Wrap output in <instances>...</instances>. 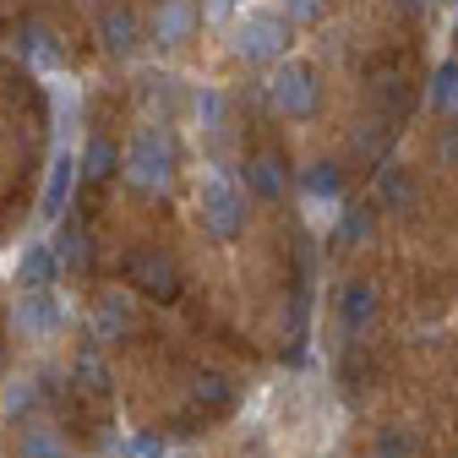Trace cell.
<instances>
[{
  "label": "cell",
  "mask_w": 458,
  "mask_h": 458,
  "mask_svg": "<svg viewBox=\"0 0 458 458\" xmlns=\"http://www.w3.org/2000/svg\"><path fill=\"white\" fill-rule=\"evenodd\" d=\"M197 208H202L208 235H218V241H235V235H241V224H246V197H241V186L229 181L224 169H208V175H202Z\"/></svg>",
  "instance_id": "cell-1"
},
{
  "label": "cell",
  "mask_w": 458,
  "mask_h": 458,
  "mask_svg": "<svg viewBox=\"0 0 458 458\" xmlns=\"http://www.w3.org/2000/svg\"><path fill=\"white\" fill-rule=\"evenodd\" d=\"M267 98H273L278 114L306 121V114H317V104H322V82H317V72L306 61H284L273 72V82H267Z\"/></svg>",
  "instance_id": "cell-2"
},
{
  "label": "cell",
  "mask_w": 458,
  "mask_h": 458,
  "mask_svg": "<svg viewBox=\"0 0 458 458\" xmlns=\"http://www.w3.org/2000/svg\"><path fill=\"white\" fill-rule=\"evenodd\" d=\"M169 169H175V142H169V131H158V126H142L131 142H126V175L137 181V186H164L169 181Z\"/></svg>",
  "instance_id": "cell-3"
},
{
  "label": "cell",
  "mask_w": 458,
  "mask_h": 458,
  "mask_svg": "<svg viewBox=\"0 0 458 458\" xmlns=\"http://www.w3.org/2000/svg\"><path fill=\"white\" fill-rule=\"evenodd\" d=\"M284 44H290V22L278 12H246V22L235 28V49L246 61H278Z\"/></svg>",
  "instance_id": "cell-4"
},
{
  "label": "cell",
  "mask_w": 458,
  "mask_h": 458,
  "mask_svg": "<svg viewBox=\"0 0 458 458\" xmlns=\"http://www.w3.org/2000/svg\"><path fill=\"white\" fill-rule=\"evenodd\" d=\"M126 267H131V278L142 284V290H148V295H158V301H169V295L181 290V273H175V262H169V257H158V251H137Z\"/></svg>",
  "instance_id": "cell-5"
},
{
  "label": "cell",
  "mask_w": 458,
  "mask_h": 458,
  "mask_svg": "<svg viewBox=\"0 0 458 458\" xmlns=\"http://www.w3.org/2000/svg\"><path fill=\"white\" fill-rule=\"evenodd\" d=\"M415 197H420V186H415L410 169H393V164L377 169V208H387V213H410Z\"/></svg>",
  "instance_id": "cell-6"
},
{
  "label": "cell",
  "mask_w": 458,
  "mask_h": 458,
  "mask_svg": "<svg viewBox=\"0 0 458 458\" xmlns=\"http://www.w3.org/2000/svg\"><path fill=\"white\" fill-rule=\"evenodd\" d=\"M191 28H197V6H191V0H164L158 17H153V38L158 44H181Z\"/></svg>",
  "instance_id": "cell-7"
},
{
  "label": "cell",
  "mask_w": 458,
  "mask_h": 458,
  "mask_svg": "<svg viewBox=\"0 0 458 458\" xmlns=\"http://www.w3.org/2000/svg\"><path fill=\"white\" fill-rule=\"evenodd\" d=\"M338 311H344V322H350L355 333L377 317V290H371V284L366 278H355V284H344V301H338Z\"/></svg>",
  "instance_id": "cell-8"
},
{
  "label": "cell",
  "mask_w": 458,
  "mask_h": 458,
  "mask_svg": "<svg viewBox=\"0 0 458 458\" xmlns=\"http://www.w3.org/2000/svg\"><path fill=\"white\" fill-rule=\"evenodd\" d=\"M246 186H251L257 197H267V202H273V197H284V164H278L273 153L251 158V164H246Z\"/></svg>",
  "instance_id": "cell-9"
},
{
  "label": "cell",
  "mask_w": 458,
  "mask_h": 458,
  "mask_svg": "<svg viewBox=\"0 0 458 458\" xmlns=\"http://www.w3.org/2000/svg\"><path fill=\"white\" fill-rule=\"evenodd\" d=\"M55 322H61V311H55V301H49L44 290H33V295L17 306V327H28V333H49Z\"/></svg>",
  "instance_id": "cell-10"
},
{
  "label": "cell",
  "mask_w": 458,
  "mask_h": 458,
  "mask_svg": "<svg viewBox=\"0 0 458 458\" xmlns=\"http://www.w3.org/2000/svg\"><path fill=\"white\" fill-rule=\"evenodd\" d=\"M72 181H77V164L61 158V164H55V175H49V186H44V218H61V208L72 197Z\"/></svg>",
  "instance_id": "cell-11"
},
{
  "label": "cell",
  "mask_w": 458,
  "mask_h": 458,
  "mask_svg": "<svg viewBox=\"0 0 458 458\" xmlns=\"http://www.w3.org/2000/svg\"><path fill=\"white\" fill-rule=\"evenodd\" d=\"M104 44H109V49H131V44H137V12H131V6H114V12L104 17Z\"/></svg>",
  "instance_id": "cell-12"
},
{
  "label": "cell",
  "mask_w": 458,
  "mask_h": 458,
  "mask_svg": "<svg viewBox=\"0 0 458 458\" xmlns=\"http://www.w3.org/2000/svg\"><path fill=\"white\" fill-rule=\"evenodd\" d=\"M301 186H306L311 197H338V191H344V175H338V164H311L306 175H301Z\"/></svg>",
  "instance_id": "cell-13"
},
{
  "label": "cell",
  "mask_w": 458,
  "mask_h": 458,
  "mask_svg": "<svg viewBox=\"0 0 458 458\" xmlns=\"http://www.w3.org/2000/svg\"><path fill=\"white\" fill-rule=\"evenodd\" d=\"M82 169H88V175H93V181H104V175H114V148H109L104 137H93V142H88V153H82Z\"/></svg>",
  "instance_id": "cell-14"
},
{
  "label": "cell",
  "mask_w": 458,
  "mask_h": 458,
  "mask_svg": "<svg viewBox=\"0 0 458 458\" xmlns=\"http://www.w3.org/2000/svg\"><path fill=\"white\" fill-rule=\"evenodd\" d=\"M49 273H55V262H49V251L44 246H28V257H22V284H49Z\"/></svg>",
  "instance_id": "cell-15"
},
{
  "label": "cell",
  "mask_w": 458,
  "mask_h": 458,
  "mask_svg": "<svg viewBox=\"0 0 458 458\" xmlns=\"http://www.w3.org/2000/svg\"><path fill=\"white\" fill-rule=\"evenodd\" d=\"M431 98H437L442 109H453V114H458V61H447V66L437 72V88H431Z\"/></svg>",
  "instance_id": "cell-16"
},
{
  "label": "cell",
  "mask_w": 458,
  "mask_h": 458,
  "mask_svg": "<svg viewBox=\"0 0 458 458\" xmlns=\"http://www.w3.org/2000/svg\"><path fill=\"white\" fill-rule=\"evenodd\" d=\"M98 327H104V333H126V327H131V301H121V295H114V301H104V311H98Z\"/></svg>",
  "instance_id": "cell-17"
},
{
  "label": "cell",
  "mask_w": 458,
  "mask_h": 458,
  "mask_svg": "<svg viewBox=\"0 0 458 458\" xmlns=\"http://www.w3.org/2000/svg\"><path fill=\"white\" fill-rule=\"evenodd\" d=\"M366 235H371V208H344L338 241H366Z\"/></svg>",
  "instance_id": "cell-18"
},
{
  "label": "cell",
  "mask_w": 458,
  "mask_h": 458,
  "mask_svg": "<svg viewBox=\"0 0 458 458\" xmlns=\"http://www.w3.org/2000/svg\"><path fill=\"white\" fill-rule=\"evenodd\" d=\"M327 0H284V22H322Z\"/></svg>",
  "instance_id": "cell-19"
},
{
  "label": "cell",
  "mask_w": 458,
  "mask_h": 458,
  "mask_svg": "<svg viewBox=\"0 0 458 458\" xmlns=\"http://www.w3.org/2000/svg\"><path fill=\"white\" fill-rule=\"evenodd\" d=\"M382 104H387V114H410L415 93H410L404 82H382Z\"/></svg>",
  "instance_id": "cell-20"
},
{
  "label": "cell",
  "mask_w": 458,
  "mask_h": 458,
  "mask_svg": "<svg viewBox=\"0 0 458 458\" xmlns=\"http://www.w3.org/2000/svg\"><path fill=\"white\" fill-rule=\"evenodd\" d=\"M197 114H202V126H218V121H224V98H218L213 88H202V93H197Z\"/></svg>",
  "instance_id": "cell-21"
},
{
  "label": "cell",
  "mask_w": 458,
  "mask_h": 458,
  "mask_svg": "<svg viewBox=\"0 0 458 458\" xmlns=\"http://www.w3.org/2000/svg\"><path fill=\"white\" fill-rule=\"evenodd\" d=\"M197 398H208V404H229V382L224 377H202L197 382Z\"/></svg>",
  "instance_id": "cell-22"
},
{
  "label": "cell",
  "mask_w": 458,
  "mask_h": 458,
  "mask_svg": "<svg viewBox=\"0 0 458 458\" xmlns=\"http://www.w3.org/2000/svg\"><path fill=\"white\" fill-rule=\"evenodd\" d=\"M22 453H28V458H61V447H55V442H49L44 431H33V437L22 442Z\"/></svg>",
  "instance_id": "cell-23"
},
{
  "label": "cell",
  "mask_w": 458,
  "mask_h": 458,
  "mask_svg": "<svg viewBox=\"0 0 458 458\" xmlns=\"http://www.w3.org/2000/svg\"><path fill=\"white\" fill-rule=\"evenodd\" d=\"M131 453H137V458H164V442H153V437H131Z\"/></svg>",
  "instance_id": "cell-24"
},
{
  "label": "cell",
  "mask_w": 458,
  "mask_h": 458,
  "mask_svg": "<svg viewBox=\"0 0 458 458\" xmlns=\"http://www.w3.org/2000/svg\"><path fill=\"white\" fill-rule=\"evenodd\" d=\"M229 12H235V0H208V6H202V17H208V22H224Z\"/></svg>",
  "instance_id": "cell-25"
},
{
  "label": "cell",
  "mask_w": 458,
  "mask_h": 458,
  "mask_svg": "<svg viewBox=\"0 0 458 458\" xmlns=\"http://www.w3.org/2000/svg\"><path fill=\"white\" fill-rule=\"evenodd\" d=\"M442 158H447V164H458V126L442 137Z\"/></svg>",
  "instance_id": "cell-26"
},
{
  "label": "cell",
  "mask_w": 458,
  "mask_h": 458,
  "mask_svg": "<svg viewBox=\"0 0 458 458\" xmlns=\"http://www.w3.org/2000/svg\"><path fill=\"white\" fill-rule=\"evenodd\" d=\"M398 6H410V12H420V6H426V0H398Z\"/></svg>",
  "instance_id": "cell-27"
}]
</instances>
